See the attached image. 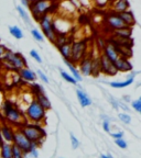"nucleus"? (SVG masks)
Instances as JSON below:
<instances>
[{
	"instance_id": "1",
	"label": "nucleus",
	"mask_w": 141,
	"mask_h": 158,
	"mask_svg": "<svg viewBox=\"0 0 141 158\" xmlns=\"http://www.w3.org/2000/svg\"><path fill=\"white\" fill-rule=\"evenodd\" d=\"M18 128L22 132L23 135H24L31 143L35 144L37 147L41 146L42 142L44 141L45 136H46L44 128L40 125V124L27 123V122H24L22 125H20Z\"/></svg>"
},
{
	"instance_id": "2",
	"label": "nucleus",
	"mask_w": 141,
	"mask_h": 158,
	"mask_svg": "<svg viewBox=\"0 0 141 158\" xmlns=\"http://www.w3.org/2000/svg\"><path fill=\"white\" fill-rule=\"evenodd\" d=\"M2 111L5 114V118L8 122H10V125H15L19 127L22 125L24 122H27L24 118V114L20 111L19 109L15 108V106L10 103V102H5L2 103Z\"/></svg>"
},
{
	"instance_id": "3",
	"label": "nucleus",
	"mask_w": 141,
	"mask_h": 158,
	"mask_svg": "<svg viewBox=\"0 0 141 158\" xmlns=\"http://www.w3.org/2000/svg\"><path fill=\"white\" fill-rule=\"evenodd\" d=\"M45 113H46V111L33 99V100H31V102L28 104V108L24 113V118H25V120H28V121L31 122V123L41 124L44 121Z\"/></svg>"
},
{
	"instance_id": "4",
	"label": "nucleus",
	"mask_w": 141,
	"mask_h": 158,
	"mask_svg": "<svg viewBox=\"0 0 141 158\" xmlns=\"http://www.w3.org/2000/svg\"><path fill=\"white\" fill-rule=\"evenodd\" d=\"M53 7V0H37L34 2H31L29 6L31 13L37 21L40 18L43 17L46 13L51 12V8Z\"/></svg>"
},
{
	"instance_id": "5",
	"label": "nucleus",
	"mask_w": 141,
	"mask_h": 158,
	"mask_svg": "<svg viewBox=\"0 0 141 158\" xmlns=\"http://www.w3.org/2000/svg\"><path fill=\"white\" fill-rule=\"evenodd\" d=\"M2 59L3 62L8 65V67L11 69H18V70H20V69L27 67V62H25L24 57L20 54V53H15L12 51L8 49L7 52H6V54L3 55Z\"/></svg>"
},
{
	"instance_id": "6",
	"label": "nucleus",
	"mask_w": 141,
	"mask_h": 158,
	"mask_svg": "<svg viewBox=\"0 0 141 158\" xmlns=\"http://www.w3.org/2000/svg\"><path fill=\"white\" fill-rule=\"evenodd\" d=\"M39 23L41 29H42L43 36L47 37L51 42L54 43L55 39H56V32H55L54 27H53V18L51 13H46V15L40 18Z\"/></svg>"
},
{
	"instance_id": "7",
	"label": "nucleus",
	"mask_w": 141,
	"mask_h": 158,
	"mask_svg": "<svg viewBox=\"0 0 141 158\" xmlns=\"http://www.w3.org/2000/svg\"><path fill=\"white\" fill-rule=\"evenodd\" d=\"M87 44L86 41H78V42L72 43V51H71V58L69 60L74 63H79L86 56Z\"/></svg>"
},
{
	"instance_id": "8",
	"label": "nucleus",
	"mask_w": 141,
	"mask_h": 158,
	"mask_svg": "<svg viewBox=\"0 0 141 158\" xmlns=\"http://www.w3.org/2000/svg\"><path fill=\"white\" fill-rule=\"evenodd\" d=\"M12 144L15 146H18L19 148H21L25 154L29 153L33 147H37L35 144L31 143V142L23 135V133L20 131L19 128H15V136H13V141H12Z\"/></svg>"
},
{
	"instance_id": "9",
	"label": "nucleus",
	"mask_w": 141,
	"mask_h": 158,
	"mask_svg": "<svg viewBox=\"0 0 141 158\" xmlns=\"http://www.w3.org/2000/svg\"><path fill=\"white\" fill-rule=\"evenodd\" d=\"M99 60H100V73L107 75V76H115L118 73L115 68L114 64L110 60H108L104 55L99 57Z\"/></svg>"
},
{
	"instance_id": "10",
	"label": "nucleus",
	"mask_w": 141,
	"mask_h": 158,
	"mask_svg": "<svg viewBox=\"0 0 141 158\" xmlns=\"http://www.w3.org/2000/svg\"><path fill=\"white\" fill-rule=\"evenodd\" d=\"M106 21H107V24H108V27L112 29V31H116V30L127 27V25L122 22V20L118 17V15H117V13L112 12L110 15H108L106 17Z\"/></svg>"
},
{
	"instance_id": "11",
	"label": "nucleus",
	"mask_w": 141,
	"mask_h": 158,
	"mask_svg": "<svg viewBox=\"0 0 141 158\" xmlns=\"http://www.w3.org/2000/svg\"><path fill=\"white\" fill-rule=\"evenodd\" d=\"M15 128L12 127V125L10 124H2L0 126V136L2 138V141L6 143L12 144L13 136H15Z\"/></svg>"
},
{
	"instance_id": "12",
	"label": "nucleus",
	"mask_w": 141,
	"mask_h": 158,
	"mask_svg": "<svg viewBox=\"0 0 141 158\" xmlns=\"http://www.w3.org/2000/svg\"><path fill=\"white\" fill-rule=\"evenodd\" d=\"M103 55H104V56L106 57L108 60H110L112 64H114L117 59L120 57V56H119V54H118V52L116 51V47H115V45L112 44V43H110V42L106 43L105 47L103 48Z\"/></svg>"
},
{
	"instance_id": "13",
	"label": "nucleus",
	"mask_w": 141,
	"mask_h": 158,
	"mask_svg": "<svg viewBox=\"0 0 141 158\" xmlns=\"http://www.w3.org/2000/svg\"><path fill=\"white\" fill-rule=\"evenodd\" d=\"M79 74L83 76H90L92 74V56H85L79 62Z\"/></svg>"
},
{
	"instance_id": "14",
	"label": "nucleus",
	"mask_w": 141,
	"mask_h": 158,
	"mask_svg": "<svg viewBox=\"0 0 141 158\" xmlns=\"http://www.w3.org/2000/svg\"><path fill=\"white\" fill-rule=\"evenodd\" d=\"M114 66L117 72L127 73L132 70V64L129 62L128 58H125V57H119L116 62L114 63Z\"/></svg>"
},
{
	"instance_id": "15",
	"label": "nucleus",
	"mask_w": 141,
	"mask_h": 158,
	"mask_svg": "<svg viewBox=\"0 0 141 158\" xmlns=\"http://www.w3.org/2000/svg\"><path fill=\"white\" fill-rule=\"evenodd\" d=\"M130 8L128 0H114L112 1V10L114 13H120L127 11Z\"/></svg>"
},
{
	"instance_id": "16",
	"label": "nucleus",
	"mask_w": 141,
	"mask_h": 158,
	"mask_svg": "<svg viewBox=\"0 0 141 158\" xmlns=\"http://www.w3.org/2000/svg\"><path fill=\"white\" fill-rule=\"evenodd\" d=\"M33 96H34L35 101H37L40 106H42L45 111H46V110H50V109L52 108V106H51V101L49 100V98L46 97V94H44V91L37 92V94H34Z\"/></svg>"
},
{
	"instance_id": "17",
	"label": "nucleus",
	"mask_w": 141,
	"mask_h": 158,
	"mask_svg": "<svg viewBox=\"0 0 141 158\" xmlns=\"http://www.w3.org/2000/svg\"><path fill=\"white\" fill-rule=\"evenodd\" d=\"M19 75L24 81H28V82H34L37 78V74H35L33 70H31L30 68H28V67H24V68L20 69Z\"/></svg>"
},
{
	"instance_id": "18",
	"label": "nucleus",
	"mask_w": 141,
	"mask_h": 158,
	"mask_svg": "<svg viewBox=\"0 0 141 158\" xmlns=\"http://www.w3.org/2000/svg\"><path fill=\"white\" fill-rule=\"evenodd\" d=\"M118 17L122 20V22L127 25V27H131L132 25L136 23V18H134V15L130 11V10H127V11H124V12L117 13Z\"/></svg>"
},
{
	"instance_id": "19",
	"label": "nucleus",
	"mask_w": 141,
	"mask_h": 158,
	"mask_svg": "<svg viewBox=\"0 0 141 158\" xmlns=\"http://www.w3.org/2000/svg\"><path fill=\"white\" fill-rule=\"evenodd\" d=\"M137 73H131L130 76L124 80V81H112V82H109V86L112 87V88H117V89H120V88H125V87H128L134 82V77H136Z\"/></svg>"
},
{
	"instance_id": "20",
	"label": "nucleus",
	"mask_w": 141,
	"mask_h": 158,
	"mask_svg": "<svg viewBox=\"0 0 141 158\" xmlns=\"http://www.w3.org/2000/svg\"><path fill=\"white\" fill-rule=\"evenodd\" d=\"M112 34H114V37L129 40V39H131L132 29L130 27H124V29H119V30H116V31H112Z\"/></svg>"
},
{
	"instance_id": "21",
	"label": "nucleus",
	"mask_w": 141,
	"mask_h": 158,
	"mask_svg": "<svg viewBox=\"0 0 141 158\" xmlns=\"http://www.w3.org/2000/svg\"><path fill=\"white\" fill-rule=\"evenodd\" d=\"M76 96L79 101V104L82 106V108H86V106H89L90 104H92L90 98H89L83 90H81V89H77L76 90Z\"/></svg>"
},
{
	"instance_id": "22",
	"label": "nucleus",
	"mask_w": 141,
	"mask_h": 158,
	"mask_svg": "<svg viewBox=\"0 0 141 158\" xmlns=\"http://www.w3.org/2000/svg\"><path fill=\"white\" fill-rule=\"evenodd\" d=\"M0 158H12V144L2 142L0 146Z\"/></svg>"
},
{
	"instance_id": "23",
	"label": "nucleus",
	"mask_w": 141,
	"mask_h": 158,
	"mask_svg": "<svg viewBox=\"0 0 141 158\" xmlns=\"http://www.w3.org/2000/svg\"><path fill=\"white\" fill-rule=\"evenodd\" d=\"M57 48H59V53L63 56L64 60H69V58H71V51H72V43L66 42L65 44L57 46Z\"/></svg>"
},
{
	"instance_id": "24",
	"label": "nucleus",
	"mask_w": 141,
	"mask_h": 158,
	"mask_svg": "<svg viewBox=\"0 0 141 158\" xmlns=\"http://www.w3.org/2000/svg\"><path fill=\"white\" fill-rule=\"evenodd\" d=\"M102 74L100 73V60H99V57H92V74L90 76L97 77Z\"/></svg>"
},
{
	"instance_id": "25",
	"label": "nucleus",
	"mask_w": 141,
	"mask_h": 158,
	"mask_svg": "<svg viewBox=\"0 0 141 158\" xmlns=\"http://www.w3.org/2000/svg\"><path fill=\"white\" fill-rule=\"evenodd\" d=\"M64 63H65V65L68 67V69L71 70V73H72L73 78H74L76 81H81V80H82V75L79 74V72L77 70L76 67L74 66V64H73L71 60H64Z\"/></svg>"
},
{
	"instance_id": "26",
	"label": "nucleus",
	"mask_w": 141,
	"mask_h": 158,
	"mask_svg": "<svg viewBox=\"0 0 141 158\" xmlns=\"http://www.w3.org/2000/svg\"><path fill=\"white\" fill-rule=\"evenodd\" d=\"M17 11H18V13H19L20 17L22 18L23 21H24V22L27 23L28 25H31V20H30L29 15H28V12H27V10L23 9L22 6H18V7H17Z\"/></svg>"
},
{
	"instance_id": "27",
	"label": "nucleus",
	"mask_w": 141,
	"mask_h": 158,
	"mask_svg": "<svg viewBox=\"0 0 141 158\" xmlns=\"http://www.w3.org/2000/svg\"><path fill=\"white\" fill-rule=\"evenodd\" d=\"M9 31H10V34L12 35V36L15 37V39L21 40L23 37L22 30L20 29L19 27H17V25H13V27H9Z\"/></svg>"
},
{
	"instance_id": "28",
	"label": "nucleus",
	"mask_w": 141,
	"mask_h": 158,
	"mask_svg": "<svg viewBox=\"0 0 141 158\" xmlns=\"http://www.w3.org/2000/svg\"><path fill=\"white\" fill-rule=\"evenodd\" d=\"M12 158H25V153L18 146L12 144Z\"/></svg>"
},
{
	"instance_id": "29",
	"label": "nucleus",
	"mask_w": 141,
	"mask_h": 158,
	"mask_svg": "<svg viewBox=\"0 0 141 158\" xmlns=\"http://www.w3.org/2000/svg\"><path fill=\"white\" fill-rule=\"evenodd\" d=\"M61 70V76H62V78L64 79L65 81H67V82H69V84H72V85H76L77 84V81L75 80L74 78H73V76L72 75H69V74H67L66 72H64L63 69H59Z\"/></svg>"
},
{
	"instance_id": "30",
	"label": "nucleus",
	"mask_w": 141,
	"mask_h": 158,
	"mask_svg": "<svg viewBox=\"0 0 141 158\" xmlns=\"http://www.w3.org/2000/svg\"><path fill=\"white\" fill-rule=\"evenodd\" d=\"M118 118H119V120L122 122V123H125V124H130L131 123V116L129 115L128 113H125V112H121V113H119L118 114Z\"/></svg>"
},
{
	"instance_id": "31",
	"label": "nucleus",
	"mask_w": 141,
	"mask_h": 158,
	"mask_svg": "<svg viewBox=\"0 0 141 158\" xmlns=\"http://www.w3.org/2000/svg\"><path fill=\"white\" fill-rule=\"evenodd\" d=\"M31 34H32L33 39H34L35 41H37V42H43V41H44V36H43V34L41 32H39L37 29L31 30Z\"/></svg>"
},
{
	"instance_id": "32",
	"label": "nucleus",
	"mask_w": 141,
	"mask_h": 158,
	"mask_svg": "<svg viewBox=\"0 0 141 158\" xmlns=\"http://www.w3.org/2000/svg\"><path fill=\"white\" fill-rule=\"evenodd\" d=\"M131 106L134 111L138 112V113H141V99H137V100L132 101Z\"/></svg>"
},
{
	"instance_id": "33",
	"label": "nucleus",
	"mask_w": 141,
	"mask_h": 158,
	"mask_svg": "<svg viewBox=\"0 0 141 158\" xmlns=\"http://www.w3.org/2000/svg\"><path fill=\"white\" fill-rule=\"evenodd\" d=\"M115 144H116L119 148H121V149H126V148L128 147V144H127V142L125 141L124 138H118V139H115Z\"/></svg>"
},
{
	"instance_id": "34",
	"label": "nucleus",
	"mask_w": 141,
	"mask_h": 158,
	"mask_svg": "<svg viewBox=\"0 0 141 158\" xmlns=\"http://www.w3.org/2000/svg\"><path fill=\"white\" fill-rule=\"evenodd\" d=\"M30 56L32 57L33 59H35V62L42 63V58H41V56H40L39 53H37L35 49H31V52H30Z\"/></svg>"
},
{
	"instance_id": "35",
	"label": "nucleus",
	"mask_w": 141,
	"mask_h": 158,
	"mask_svg": "<svg viewBox=\"0 0 141 158\" xmlns=\"http://www.w3.org/2000/svg\"><path fill=\"white\" fill-rule=\"evenodd\" d=\"M71 144H72V148L73 149H76V148L79 147V145H81V143H79V141L77 139L76 137H75L73 134H71Z\"/></svg>"
},
{
	"instance_id": "36",
	"label": "nucleus",
	"mask_w": 141,
	"mask_h": 158,
	"mask_svg": "<svg viewBox=\"0 0 141 158\" xmlns=\"http://www.w3.org/2000/svg\"><path fill=\"white\" fill-rule=\"evenodd\" d=\"M35 74H37V77H40V79H41L42 81H44L45 84H49V79H47L46 75H45L42 70H40V69H39V70H37V73H35Z\"/></svg>"
},
{
	"instance_id": "37",
	"label": "nucleus",
	"mask_w": 141,
	"mask_h": 158,
	"mask_svg": "<svg viewBox=\"0 0 141 158\" xmlns=\"http://www.w3.org/2000/svg\"><path fill=\"white\" fill-rule=\"evenodd\" d=\"M103 130L106 133H110V124H109V120H104L103 121Z\"/></svg>"
},
{
	"instance_id": "38",
	"label": "nucleus",
	"mask_w": 141,
	"mask_h": 158,
	"mask_svg": "<svg viewBox=\"0 0 141 158\" xmlns=\"http://www.w3.org/2000/svg\"><path fill=\"white\" fill-rule=\"evenodd\" d=\"M112 137H114V139H118V138H124V132L122 131H117L114 133H110Z\"/></svg>"
},
{
	"instance_id": "39",
	"label": "nucleus",
	"mask_w": 141,
	"mask_h": 158,
	"mask_svg": "<svg viewBox=\"0 0 141 158\" xmlns=\"http://www.w3.org/2000/svg\"><path fill=\"white\" fill-rule=\"evenodd\" d=\"M28 154H29L32 158H37L39 157V151H37V147H33Z\"/></svg>"
},
{
	"instance_id": "40",
	"label": "nucleus",
	"mask_w": 141,
	"mask_h": 158,
	"mask_svg": "<svg viewBox=\"0 0 141 158\" xmlns=\"http://www.w3.org/2000/svg\"><path fill=\"white\" fill-rule=\"evenodd\" d=\"M7 51H8V49H7V47H6L5 45L0 44V58H2L3 55L6 54V52H7Z\"/></svg>"
},
{
	"instance_id": "41",
	"label": "nucleus",
	"mask_w": 141,
	"mask_h": 158,
	"mask_svg": "<svg viewBox=\"0 0 141 158\" xmlns=\"http://www.w3.org/2000/svg\"><path fill=\"white\" fill-rule=\"evenodd\" d=\"M93 1H95V2L97 3V5H105V3H107L108 1H110V0H93Z\"/></svg>"
},
{
	"instance_id": "42",
	"label": "nucleus",
	"mask_w": 141,
	"mask_h": 158,
	"mask_svg": "<svg viewBox=\"0 0 141 158\" xmlns=\"http://www.w3.org/2000/svg\"><path fill=\"white\" fill-rule=\"evenodd\" d=\"M90 1H92V0H78L79 5H83V6H88Z\"/></svg>"
},
{
	"instance_id": "43",
	"label": "nucleus",
	"mask_w": 141,
	"mask_h": 158,
	"mask_svg": "<svg viewBox=\"0 0 141 158\" xmlns=\"http://www.w3.org/2000/svg\"><path fill=\"white\" fill-rule=\"evenodd\" d=\"M100 158H114V157H112V154H102Z\"/></svg>"
},
{
	"instance_id": "44",
	"label": "nucleus",
	"mask_w": 141,
	"mask_h": 158,
	"mask_svg": "<svg viewBox=\"0 0 141 158\" xmlns=\"http://www.w3.org/2000/svg\"><path fill=\"white\" fill-rule=\"evenodd\" d=\"M21 3H22L23 7H28V8H29V6H30V2L28 1V0H21Z\"/></svg>"
},
{
	"instance_id": "45",
	"label": "nucleus",
	"mask_w": 141,
	"mask_h": 158,
	"mask_svg": "<svg viewBox=\"0 0 141 158\" xmlns=\"http://www.w3.org/2000/svg\"><path fill=\"white\" fill-rule=\"evenodd\" d=\"M124 99H125V101H130V99H129V97H128V96H125V97H124Z\"/></svg>"
},
{
	"instance_id": "46",
	"label": "nucleus",
	"mask_w": 141,
	"mask_h": 158,
	"mask_svg": "<svg viewBox=\"0 0 141 158\" xmlns=\"http://www.w3.org/2000/svg\"><path fill=\"white\" fill-rule=\"evenodd\" d=\"M2 138H1V136H0V146H1V144H2Z\"/></svg>"
},
{
	"instance_id": "47",
	"label": "nucleus",
	"mask_w": 141,
	"mask_h": 158,
	"mask_svg": "<svg viewBox=\"0 0 141 158\" xmlns=\"http://www.w3.org/2000/svg\"><path fill=\"white\" fill-rule=\"evenodd\" d=\"M28 1H29V2L31 3V2H34V1H37V0H28Z\"/></svg>"
}]
</instances>
